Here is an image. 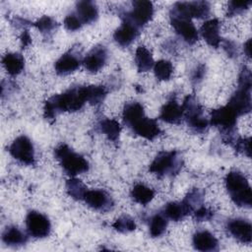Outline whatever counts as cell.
Segmentation results:
<instances>
[{"label": "cell", "instance_id": "obj_8", "mask_svg": "<svg viewBox=\"0 0 252 252\" xmlns=\"http://www.w3.org/2000/svg\"><path fill=\"white\" fill-rule=\"evenodd\" d=\"M154 7L150 1H134L133 9L126 14V21L135 25L138 29L146 25L153 17Z\"/></svg>", "mask_w": 252, "mask_h": 252}, {"label": "cell", "instance_id": "obj_13", "mask_svg": "<svg viewBox=\"0 0 252 252\" xmlns=\"http://www.w3.org/2000/svg\"><path fill=\"white\" fill-rule=\"evenodd\" d=\"M84 200L89 207L101 212H106L113 206L111 197L103 190H88L85 194Z\"/></svg>", "mask_w": 252, "mask_h": 252}, {"label": "cell", "instance_id": "obj_32", "mask_svg": "<svg viewBox=\"0 0 252 252\" xmlns=\"http://www.w3.org/2000/svg\"><path fill=\"white\" fill-rule=\"evenodd\" d=\"M154 71L157 79L160 81H167L173 73L172 64L167 60H159L155 63Z\"/></svg>", "mask_w": 252, "mask_h": 252}, {"label": "cell", "instance_id": "obj_6", "mask_svg": "<svg viewBox=\"0 0 252 252\" xmlns=\"http://www.w3.org/2000/svg\"><path fill=\"white\" fill-rule=\"evenodd\" d=\"M11 156L26 164H32L34 162V149L32 141L26 136H19L16 138L10 148Z\"/></svg>", "mask_w": 252, "mask_h": 252}, {"label": "cell", "instance_id": "obj_4", "mask_svg": "<svg viewBox=\"0 0 252 252\" xmlns=\"http://www.w3.org/2000/svg\"><path fill=\"white\" fill-rule=\"evenodd\" d=\"M181 166V159L176 152H160L150 164V171L157 175L174 174Z\"/></svg>", "mask_w": 252, "mask_h": 252}, {"label": "cell", "instance_id": "obj_39", "mask_svg": "<svg viewBox=\"0 0 252 252\" xmlns=\"http://www.w3.org/2000/svg\"><path fill=\"white\" fill-rule=\"evenodd\" d=\"M213 217V213L205 208V207H200L195 211V218L199 221H204V220H209Z\"/></svg>", "mask_w": 252, "mask_h": 252}, {"label": "cell", "instance_id": "obj_7", "mask_svg": "<svg viewBox=\"0 0 252 252\" xmlns=\"http://www.w3.org/2000/svg\"><path fill=\"white\" fill-rule=\"evenodd\" d=\"M184 117L188 125L196 131H203L208 126V121L202 115V108L194 97L187 96L182 105Z\"/></svg>", "mask_w": 252, "mask_h": 252}, {"label": "cell", "instance_id": "obj_5", "mask_svg": "<svg viewBox=\"0 0 252 252\" xmlns=\"http://www.w3.org/2000/svg\"><path fill=\"white\" fill-rule=\"evenodd\" d=\"M210 13V4L205 1L177 2L172 7L171 15L182 18H205Z\"/></svg>", "mask_w": 252, "mask_h": 252}, {"label": "cell", "instance_id": "obj_18", "mask_svg": "<svg viewBox=\"0 0 252 252\" xmlns=\"http://www.w3.org/2000/svg\"><path fill=\"white\" fill-rule=\"evenodd\" d=\"M201 34L209 45L213 47H219L221 40L220 35L219 20L212 19L205 22L201 27Z\"/></svg>", "mask_w": 252, "mask_h": 252}, {"label": "cell", "instance_id": "obj_15", "mask_svg": "<svg viewBox=\"0 0 252 252\" xmlns=\"http://www.w3.org/2000/svg\"><path fill=\"white\" fill-rule=\"evenodd\" d=\"M133 132L147 140H154L160 134V128L156 120L143 116L131 127Z\"/></svg>", "mask_w": 252, "mask_h": 252}, {"label": "cell", "instance_id": "obj_34", "mask_svg": "<svg viewBox=\"0 0 252 252\" xmlns=\"http://www.w3.org/2000/svg\"><path fill=\"white\" fill-rule=\"evenodd\" d=\"M112 226L119 232L126 233L133 231L136 228V223L132 218L129 216H123L115 220V222L112 224Z\"/></svg>", "mask_w": 252, "mask_h": 252}, {"label": "cell", "instance_id": "obj_36", "mask_svg": "<svg viewBox=\"0 0 252 252\" xmlns=\"http://www.w3.org/2000/svg\"><path fill=\"white\" fill-rule=\"evenodd\" d=\"M55 22L47 16H43L40 18L36 23H34V26L41 32H50L54 29L55 27Z\"/></svg>", "mask_w": 252, "mask_h": 252}, {"label": "cell", "instance_id": "obj_33", "mask_svg": "<svg viewBox=\"0 0 252 252\" xmlns=\"http://www.w3.org/2000/svg\"><path fill=\"white\" fill-rule=\"evenodd\" d=\"M167 226V220L166 217L164 218V215H156L153 217L150 222V233L153 237L160 236Z\"/></svg>", "mask_w": 252, "mask_h": 252}, {"label": "cell", "instance_id": "obj_9", "mask_svg": "<svg viewBox=\"0 0 252 252\" xmlns=\"http://www.w3.org/2000/svg\"><path fill=\"white\" fill-rule=\"evenodd\" d=\"M26 224L29 233L36 238L46 237L50 232V221L42 214L32 211L26 218Z\"/></svg>", "mask_w": 252, "mask_h": 252}, {"label": "cell", "instance_id": "obj_2", "mask_svg": "<svg viewBox=\"0 0 252 252\" xmlns=\"http://www.w3.org/2000/svg\"><path fill=\"white\" fill-rule=\"evenodd\" d=\"M225 187L235 205L244 208L251 207V188L246 177L241 172L230 171L225 177Z\"/></svg>", "mask_w": 252, "mask_h": 252}, {"label": "cell", "instance_id": "obj_22", "mask_svg": "<svg viewBox=\"0 0 252 252\" xmlns=\"http://www.w3.org/2000/svg\"><path fill=\"white\" fill-rule=\"evenodd\" d=\"M82 24H91L97 19L98 11L92 1H80L77 4V14Z\"/></svg>", "mask_w": 252, "mask_h": 252}, {"label": "cell", "instance_id": "obj_19", "mask_svg": "<svg viewBox=\"0 0 252 252\" xmlns=\"http://www.w3.org/2000/svg\"><path fill=\"white\" fill-rule=\"evenodd\" d=\"M159 117L167 123L177 124L184 117L183 108L175 100H170L162 106Z\"/></svg>", "mask_w": 252, "mask_h": 252}, {"label": "cell", "instance_id": "obj_1", "mask_svg": "<svg viewBox=\"0 0 252 252\" xmlns=\"http://www.w3.org/2000/svg\"><path fill=\"white\" fill-rule=\"evenodd\" d=\"M85 102L87 100L83 87L70 89L46 100L44 104V116L46 119H52L62 111H77L83 107Z\"/></svg>", "mask_w": 252, "mask_h": 252}, {"label": "cell", "instance_id": "obj_10", "mask_svg": "<svg viewBox=\"0 0 252 252\" xmlns=\"http://www.w3.org/2000/svg\"><path fill=\"white\" fill-rule=\"evenodd\" d=\"M237 117V114L226 104L225 106H221L212 111L211 123L212 125L220 127L228 133L233 130Z\"/></svg>", "mask_w": 252, "mask_h": 252}, {"label": "cell", "instance_id": "obj_26", "mask_svg": "<svg viewBox=\"0 0 252 252\" xmlns=\"http://www.w3.org/2000/svg\"><path fill=\"white\" fill-rule=\"evenodd\" d=\"M135 63L139 72H147L155 65L151 52L145 46H139L136 49Z\"/></svg>", "mask_w": 252, "mask_h": 252}, {"label": "cell", "instance_id": "obj_14", "mask_svg": "<svg viewBox=\"0 0 252 252\" xmlns=\"http://www.w3.org/2000/svg\"><path fill=\"white\" fill-rule=\"evenodd\" d=\"M227 229L229 233L238 241L242 243H250L252 239L251 223L243 219L230 220L227 222Z\"/></svg>", "mask_w": 252, "mask_h": 252}, {"label": "cell", "instance_id": "obj_31", "mask_svg": "<svg viewBox=\"0 0 252 252\" xmlns=\"http://www.w3.org/2000/svg\"><path fill=\"white\" fill-rule=\"evenodd\" d=\"M100 129L102 133H104L107 136V138L111 141H116L121 131V127L119 123L116 120L110 119V118L103 119L100 122Z\"/></svg>", "mask_w": 252, "mask_h": 252}, {"label": "cell", "instance_id": "obj_20", "mask_svg": "<svg viewBox=\"0 0 252 252\" xmlns=\"http://www.w3.org/2000/svg\"><path fill=\"white\" fill-rule=\"evenodd\" d=\"M193 211L190 204L184 199L182 202H171L166 205L164 208L163 215L175 221H178L182 220L184 217H186L188 214H190Z\"/></svg>", "mask_w": 252, "mask_h": 252}, {"label": "cell", "instance_id": "obj_40", "mask_svg": "<svg viewBox=\"0 0 252 252\" xmlns=\"http://www.w3.org/2000/svg\"><path fill=\"white\" fill-rule=\"evenodd\" d=\"M22 43L24 46H27L31 43V36H30V33L26 31L24 32L23 35H22Z\"/></svg>", "mask_w": 252, "mask_h": 252}, {"label": "cell", "instance_id": "obj_25", "mask_svg": "<svg viewBox=\"0 0 252 252\" xmlns=\"http://www.w3.org/2000/svg\"><path fill=\"white\" fill-rule=\"evenodd\" d=\"M145 116L144 107L139 102H130L124 106L123 120L124 123L130 128L136 121Z\"/></svg>", "mask_w": 252, "mask_h": 252}, {"label": "cell", "instance_id": "obj_21", "mask_svg": "<svg viewBox=\"0 0 252 252\" xmlns=\"http://www.w3.org/2000/svg\"><path fill=\"white\" fill-rule=\"evenodd\" d=\"M217 238L209 231H198L193 236V245L199 251H214L218 249Z\"/></svg>", "mask_w": 252, "mask_h": 252}, {"label": "cell", "instance_id": "obj_35", "mask_svg": "<svg viewBox=\"0 0 252 252\" xmlns=\"http://www.w3.org/2000/svg\"><path fill=\"white\" fill-rule=\"evenodd\" d=\"M251 1H230L228 3L227 8V15L234 16L239 13H242L243 11L247 10L249 6L251 5Z\"/></svg>", "mask_w": 252, "mask_h": 252}, {"label": "cell", "instance_id": "obj_27", "mask_svg": "<svg viewBox=\"0 0 252 252\" xmlns=\"http://www.w3.org/2000/svg\"><path fill=\"white\" fill-rule=\"evenodd\" d=\"M2 239L4 243L10 246H16V245H22L25 244L27 241L26 234L20 230L16 226H10L7 227L6 230L3 232Z\"/></svg>", "mask_w": 252, "mask_h": 252}, {"label": "cell", "instance_id": "obj_28", "mask_svg": "<svg viewBox=\"0 0 252 252\" xmlns=\"http://www.w3.org/2000/svg\"><path fill=\"white\" fill-rule=\"evenodd\" d=\"M131 196L135 202L146 206L155 197V191L144 184H137L133 187Z\"/></svg>", "mask_w": 252, "mask_h": 252}, {"label": "cell", "instance_id": "obj_17", "mask_svg": "<svg viewBox=\"0 0 252 252\" xmlns=\"http://www.w3.org/2000/svg\"><path fill=\"white\" fill-rule=\"evenodd\" d=\"M138 28L132 23L124 20L121 26L114 32L113 37L121 46H128L138 35Z\"/></svg>", "mask_w": 252, "mask_h": 252}, {"label": "cell", "instance_id": "obj_38", "mask_svg": "<svg viewBox=\"0 0 252 252\" xmlns=\"http://www.w3.org/2000/svg\"><path fill=\"white\" fill-rule=\"evenodd\" d=\"M236 150L240 153H243L247 157H250L251 146H250V138L246 139H239L236 142Z\"/></svg>", "mask_w": 252, "mask_h": 252}, {"label": "cell", "instance_id": "obj_30", "mask_svg": "<svg viewBox=\"0 0 252 252\" xmlns=\"http://www.w3.org/2000/svg\"><path fill=\"white\" fill-rule=\"evenodd\" d=\"M66 190L68 195L75 200H84L85 194L88 191L85 184L77 178H71L67 181Z\"/></svg>", "mask_w": 252, "mask_h": 252}, {"label": "cell", "instance_id": "obj_16", "mask_svg": "<svg viewBox=\"0 0 252 252\" xmlns=\"http://www.w3.org/2000/svg\"><path fill=\"white\" fill-rule=\"evenodd\" d=\"M107 52L104 46H95L85 57L83 64L85 68L91 73L98 72L106 62Z\"/></svg>", "mask_w": 252, "mask_h": 252}, {"label": "cell", "instance_id": "obj_37", "mask_svg": "<svg viewBox=\"0 0 252 252\" xmlns=\"http://www.w3.org/2000/svg\"><path fill=\"white\" fill-rule=\"evenodd\" d=\"M82 22L77 15H68L64 19V26L69 31H77L82 27Z\"/></svg>", "mask_w": 252, "mask_h": 252}, {"label": "cell", "instance_id": "obj_29", "mask_svg": "<svg viewBox=\"0 0 252 252\" xmlns=\"http://www.w3.org/2000/svg\"><path fill=\"white\" fill-rule=\"evenodd\" d=\"M86 100L92 104H99L104 99L107 92L103 86L83 87Z\"/></svg>", "mask_w": 252, "mask_h": 252}, {"label": "cell", "instance_id": "obj_41", "mask_svg": "<svg viewBox=\"0 0 252 252\" xmlns=\"http://www.w3.org/2000/svg\"><path fill=\"white\" fill-rule=\"evenodd\" d=\"M244 52L247 55V57H251V39H248L244 44Z\"/></svg>", "mask_w": 252, "mask_h": 252}, {"label": "cell", "instance_id": "obj_23", "mask_svg": "<svg viewBox=\"0 0 252 252\" xmlns=\"http://www.w3.org/2000/svg\"><path fill=\"white\" fill-rule=\"evenodd\" d=\"M80 66V60L73 55L72 53L63 54L56 62H55V71L59 75H67L75 70H77Z\"/></svg>", "mask_w": 252, "mask_h": 252}, {"label": "cell", "instance_id": "obj_24", "mask_svg": "<svg viewBox=\"0 0 252 252\" xmlns=\"http://www.w3.org/2000/svg\"><path fill=\"white\" fill-rule=\"evenodd\" d=\"M2 64L8 74L15 76L23 71L25 67V60L21 54L7 53L2 58Z\"/></svg>", "mask_w": 252, "mask_h": 252}, {"label": "cell", "instance_id": "obj_11", "mask_svg": "<svg viewBox=\"0 0 252 252\" xmlns=\"http://www.w3.org/2000/svg\"><path fill=\"white\" fill-rule=\"evenodd\" d=\"M171 25L175 32L188 43L192 44L198 39V32L190 19L171 15Z\"/></svg>", "mask_w": 252, "mask_h": 252}, {"label": "cell", "instance_id": "obj_12", "mask_svg": "<svg viewBox=\"0 0 252 252\" xmlns=\"http://www.w3.org/2000/svg\"><path fill=\"white\" fill-rule=\"evenodd\" d=\"M251 89L238 87V90L232 94L227 105L237 114H245L251 110Z\"/></svg>", "mask_w": 252, "mask_h": 252}, {"label": "cell", "instance_id": "obj_3", "mask_svg": "<svg viewBox=\"0 0 252 252\" xmlns=\"http://www.w3.org/2000/svg\"><path fill=\"white\" fill-rule=\"evenodd\" d=\"M54 154L64 171L71 176H76L89 169V162L87 159L73 152L67 145H60L57 147Z\"/></svg>", "mask_w": 252, "mask_h": 252}]
</instances>
